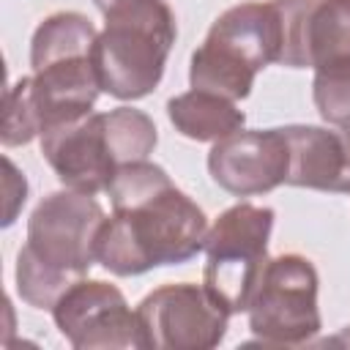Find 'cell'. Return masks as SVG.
<instances>
[{
    "label": "cell",
    "mask_w": 350,
    "mask_h": 350,
    "mask_svg": "<svg viewBox=\"0 0 350 350\" xmlns=\"http://www.w3.org/2000/svg\"><path fill=\"white\" fill-rule=\"evenodd\" d=\"M112 216L96 238V262L115 276L180 265L205 249L208 216L153 161L123 164L109 189Z\"/></svg>",
    "instance_id": "6da1fadb"
},
{
    "label": "cell",
    "mask_w": 350,
    "mask_h": 350,
    "mask_svg": "<svg viewBox=\"0 0 350 350\" xmlns=\"http://www.w3.org/2000/svg\"><path fill=\"white\" fill-rule=\"evenodd\" d=\"M107 213L74 189L46 194L27 219V241L16 254V293L33 309H49L88 276Z\"/></svg>",
    "instance_id": "7a4b0ae2"
},
{
    "label": "cell",
    "mask_w": 350,
    "mask_h": 350,
    "mask_svg": "<svg viewBox=\"0 0 350 350\" xmlns=\"http://www.w3.org/2000/svg\"><path fill=\"white\" fill-rule=\"evenodd\" d=\"M175 14L164 0H120L104 11L93 66L104 93L120 101L150 96L175 44Z\"/></svg>",
    "instance_id": "3957f363"
},
{
    "label": "cell",
    "mask_w": 350,
    "mask_h": 350,
    "mask_svg": "<svg viewBox=\"0 0 350 350\" xmlns=\"http://www.w3.org/2000/svg\"><path fill=\"white\" fill-rule=\"evenodd\" d=\"M282 27L273 0L238 3L219 14L205 41L194 49L189 82L232 101L252 93L257 74L268 63H279Z\"/></svg>",
    "instance_id": "277c9868"
},
{
    "label": "cell",
    "mask_w": 350,
    "mask_h": 350,
    "mask_svg": "<svg viewBox=\"0 0 350 350\" xmlns=\"http://www.w3.org/2000/svg\"><path fill=\"white\" fill-rule=\"evenodd\" d=\"M276 213L268 205L238 202L219 213L205 235V290L230 312H249L260 273L268 262V241Z\"/></svg>",
    "instance_id": "5b68a950"
},
{
    "label": "cell",
    "mask_w": 350,
    "mask_h": 350,
    "mask_svg": "<svg viewBox=\"0 0 350 350\" xmlns=\"http://www.w3.org/2000/svg\"><path fill=\"white\" fill-rule=\"evenodd\" d=\"M317 287L320 276L309 257L293 252L268 257L249 304L252 334L265 345L312 342L323 328Z\"/></svg>",
    "instance_id": "8992f818"
},
{
    "label": "cell",
    "mask_w": 350,
    "mask_h": 350,
    "mask_svg": "<svg viewBox=\"0 0 350 350\" xmlns=\"http://www.w3.org/2000/svg\"><path fill=\"white\" fill-rule=\"evenodd\" d=\"M230 312L205 284H161L137 306L142 350H211L227 334Z\"/></svg>",
    "instance_id": "52a82bcc"
},
{
    "label": "cell",
    "mask_w": 350,
    "mask_h": 350,
    "mask_svg": "<svg viewBox=\"0 0 350 350\" xmlns=\"http://www.w3.org/2000/svg\"><path fill=\"white\" fill-rule=\"evenodd\" d=\"M57 331L77 350H126L139 347L137 309L126 295L101 279H79L52 306Z\"/></svg>",
    "instance_id": "ba28073f"
},
{
    "label": "cell",
    "mask_w": 350,
    "mask_h": 350,
    "mask_svg": "<svg viewBox=\"0 0 350 350\" xmlns=\"http://www.w3.org/2000/svg\"><path fill=\"white\" fill-rule=\"evenodd\" d=\"M290 148L282 129H238L213 142L208 172L235 197L268 194L287 180Z\"/></svg>",
    "instance_id": "9c48e42d"
},
{
    "label": "cell",
    "mask_w": 350,
    "mask_h": 350,
    "mask_svg": "<svg viewBox=\"0 0 350 350\" xmlns=\"http://www.w3.org/2000/svg\"><path fill=\"white\" fill-rule=\"evenodd\" d=\"M41 153L66 189L93 197L107 191L115 172L120 170L107 134L104 112H90L82 120L44 131Z\"/></svg>",
    "instance_id": "30bf717a"
},
{
    "label": "cell",
    "mask_w": 350,
    "mask_h": 350,
    "mask_svg": "<svg viewBox=\"0 0 350 350\" xmlns=\"http://www.w3.org/2000/svg\"><path fill=\"white\" fill-rule=\"evenodd\" d=\"M290 148V186L350 194V126H282Z\"/></svg>",
    "instance_id": "8fae6325"
},
{
    "label": "cell",
    "mask_w": 350,
    "mask_h": 350,
    "mask_svg": "<svg viewBox=\"0 0 350 350\" xmlns=\"http://www.w3.org/2000/svg\"><path fill=\"white\" fill-rule=\"evenodd\" d=\"M167 118L178 134L197 142H216L238 129H243L246 115L238 109L232 98L208 93V90H186L167 101Z\"/></svg>",
    "instance_id": "7c38bea8"
},
{
    "label": "cell",
    "mask_w": 350,
    "mask_h": 350,
    "mask_svg": "<svg viewBox=\"0 0 350 350\" xmlns=\"http://www.w3.org/2000/svg\"><path fill=\"white\" fill-rule=\"evenodd\" d=\"M96 38H98V30L85 14H79V11L49 14L33 33L30 66L36 71V68H44V66L60 63V60L90 57Z\"/></svg>",
    "instance_id": "4fadbf2b"
},
{
    "label": "cell",
    "mask_w": 350,
    "mask_h": 350,
    "mask_svg": "<svg viewBox=\"0 0 350 350\" xmlns=\"http://www.w3.org/2000/svg\"><path fill=\"white\" fill-rule=\"evenodd\" d=\"M312 98L328 126H350V60L314 68Z\"/></svg>",
    "instance_id": "5bb4252c"
},
{
    "label": "cell",
    "mask_w": 350,
    "mask_h": 350,
    "mask_svg": "<svg viewBox=\"0 0 350 350\" xmlns=\"http://www.w3.org/2000/svg\"><path fill=\"white\" fill-rule=\"evenodd\" d=\"M25 200H27V180H25V175L14 167V161L5 159V219H3L5 227L14 224L19 208L25 205Z\"/></svg>",
    "instance_id": "9a60e30c"
},
{
    "label": "cell",
    "mask_w": 350,
    "mask_h": 350,
    "mask_svg": "<svg viewBox=\"0 0 350 350\" xmlns=\"http://www.w3.org/2000/svg\"><path fill=\"white\" fill-rule=\"evenodd\" d=\"M93 3H96V8L104 14V11H109V8H112L115 3H120V0H93Z\"/></svg>",
    "instance_id": "2e32d148"
}]
</instances>
